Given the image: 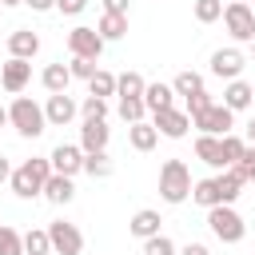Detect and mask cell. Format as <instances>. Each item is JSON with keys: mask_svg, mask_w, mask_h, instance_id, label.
<instances>
[{"mask_svg": "<svg viewBox=\"0 0 255 255\" xmlns=\"http://www.w3.org/2000/svg\"><path fill=\"white\" fill-rule=\"evenodd\" d=\"M52 175V163L48 159H24L20 167H12V175H8V187H12V195L16 199H36L40 191H44V179Z\"/></svg>", "mask_w": 255, "mask_h": 255, "instance_id": "cell-1", "label": "cell"}, {"mask_svg": "<svg viewBox=\"0 0 255 255\" xmlns=\"http://www.w3.org/2000/svg\"><path fill=\"white\" fill-rule=\"evenodd\" d=\"M8 124H12V128L24 135V139L44 135V128H48L44 108H40L36 100H28V96H16V100H12V108H8Z\"/></svg>", "mask_w": 255, "mask_h": 255, "instance_id": "cell-2", "label": "cell"}, {"mask_svg": "<svg viewBox=\"0 0 255 255\" xmlns=\"http://www.w3.org/2000/svg\"><path fill=\"white\" fill-rule=\"evenodd\" d=\"M191 195V171L183 159H167L159 167V199L163 203H183Z\"/></svg>", "mask_w": 255, "mask_h": 255, "instance_id": "cell-3", "label": "cell"}, {"mask_svg": "<svg viewBox=\"0 0 255 255\" xmlns=\"http://www.w3.org/2000/svg\"><path fill=\"white\" fill-rule=\"evenodd\" d=\"M207 227H211V235H215L219 243H239V239L247 235V223H243V215H239L231 203L207 207Z\"/></svg>", "mask_w": 255, "mask_h": 255, "instance_id": "cell-4", "label": "cell"}, {"mask_svg": "<svg viewBox=\"0 0 255 255\" xmlns=\"http://www.w3.org/2000/svg\"><path fill=\"white\" fill-rule=\"evenodd\" d=\"M219 20H223V28H227V36L235 44H251V36H255V12H251L247 0H231Z\"/></svg>", "mask_w": 255, "mask_h": 255, "instance_id": "cell-5", "label": "cell"}, {"mask_svg": "<svg viewBox=\"0 0 255 255\" xmlns=\"http://www.w3.org/2000/svg\"><path fill=\"white\" fill-rule=\"evenodd\" d=\"M191 128H199L203 135H227V131L235 128V112L223 108V104H211V108H203L199 116H191Z\"/></svg>", "mask_w": 255, "mask_h": 255, "instance_id": "cell-6", "label": "cell"}, {"mask_svg": "<svg viewBox=\"0 0 255 255\" xmlns=\"http://www.w3.org/2000/svg\"><path fill=\"white\" fill-rule=\"evenodd\" d=\"M48 243H52L56 255H80V251H84V235H80V227L68 223V219L48 223Z\"/></svg>", "mask_w": 255, "mask_h": 255, "instance_id": "cell-7", "label": "cell"}, {"mask_svg": "<svg viewBox=\"0 0 255 255\" xmlns=\"http://www.w3.org/2000/svg\"><path fill=\"white\" fill-rule=\"evenodd\" d=\"M68 52H72V56H84V60H100V56H104V40H100L96 28L76 24V28L68 32Z\"/></svg>", "mask_w": 255, "mask_h": 255, "instance_id": "cell-8", "label": "cell"}, {"mask_svg": "<svg viewBox=\"0 0 255 255\" xmlns=\"http://www.w3.org/2000/svg\"><path fill=\"white\" fill-rule=\"evenodd\" d=\"M207 64H211V76H219V80H239L243 68H247V56H243L239 48H215Z\"/></svg>", "mask_w": 255, "mask_h": 255, "instance_id": "cell-9", "label": "cell"}, {"mask_svg": "<svg viewBox=\"0 0 255 255\" xmlns=\"http://www.w3.org/2000/svg\"><path fill=\"white\" fill-rule=\"evenodd\" d=\"M151 128L167 139H183L187 128H191V116L179 112V108H163V112H151Z\"/></svg>", "mask_w": 255, "mask_h": 255, "instance_id": "cell-10", "label": "cell"}, {"mask_svg": "<svg viewBox=\"0 0 255 255\" xmlns=\"http://www.w3.org/2000/svg\"><path fill=\"white\" fill-rule=\"evenodd\" d=\"M32 80V60H20V56H8V64L0 68V84L8 96H20Z\"/></svg>", "mask_w": 255, "mask_h": 255, "instance_id": "cell-11", "label": "cell"}, {"mask_svg": "<svg viewBox=\"0 0 255 255\" xmlns=\"http://www.w3.org/2000/svg\"><path fill=\"white\" fill-rule=\"evenodd\" d=\"M76 112H80V104H76L68 92H52L48 104H44V120H48V128H64V124H72Z\"/></svg>", "mask_w": 255, "mask_h": 255, "instance_id": "cell-12", "label": "cell"}, {"mask_svg": "<svg viewBox=\"0 0 255 255\" xmlns=\"http://www.w3.org/2000/svg\"><path fill=\"white\" fill-rule=\"evenodd\" d=\"M48 163H52V171H60V175H80L84 171V147L80 143H60V147H52V155H48Z\"/></svg>", "mask_w": 255, "mask_h": 255, "instance_id": "cell-13", "label": "cell"}, {"mask_svg": "<svg viewBox=\"0 0 255 255\" xmlns=\"http://www.w3.org/2000/svg\"><path fill=\"white\" fill-rule=\"evenodd\" d=\"M108 139H112L108 120H84L80 124V147L84 151H108Z\"/></svg>", "mask_w": 255, "mask_h": 255, "instance_id": "cell-14", "label": "cell"}, {"mask_svg": "<svg viewBox=\"0 0 255 255\" xmlns=\"http://www.w3.org/2000/svg\"><path fill=\"white\" fill-rule=\"evenodd\" d=\"M48 203H56V207H68L72 199H76V183H72V175H60V171H52L48 179H44V191H40Z\"/></svg>", "mask_w": 255, "mask_h": 255, "instance_id": "cell-15", "label": "cell"}, {"mask_svg": "<svg viewBox=\"0 0 255 255\" xmlns=\"http://www.w3.org/2000/svg\"><path fill=\"white\" fill-rule=\"evenodd\" d=\"M251 100H255V88H251L247 80H227V88H223V108H231V112H247Z\"/></svg>", "mask_w": 255, "mask_h": 255, "instance_id": "cell-16", "label": "cell"}, {"mask_svg": "<svg viewBox=\"0 0 255 255\" xmlns=\"http://www.w3.org/2000/svg\"><path fill=\"white\" fill-rule=\"evenodd\" d=\"M40 52V36L32 32V28H16L12 36H8V56H20V60H32Z\"/></svg>", "mask_w": 255, "mask_h": 255, "instance_id": "cell-17", "label": "cell"}, {"mask_svg": "<svg viewBox=\"0 0 255 255\" xmlns=\"http://www.w3.org/2000/svg\"><path fill=\"white\" fill-rule=\"evenodd\" d=\"M159 223H163V219H159V211H155V207H143V211H135V215L128 219V231L143 243L147 235H159Z\"/></svg>", "mask_w": 255, "mask_h": 255, "instance_id": "cell-18", "label": "cell"}, {"mask_svg": "<svg viewBox=\"0 0 255 255\" xmlns=\"http://www.w3.org/2000/svg\"><path fill=\"white\" fill-rule=\"evenodd\" d=\"M243 179H239V171L235 167H223L219 175H215V191H219V203H235L239 195H243Z\"/></svg>", "mask_w": 255, "mask_h": 255, "instance_id": "cell-19", "label": "cell"}, {"mask_svg": "<svg viewBox=\"0 0 255 255\" xmlns=\"http://www.w3.org/2000/svg\"><path fill=\"white\" fill-rule=\"evenodd\" d=\"M96 32H100V40H104V44H116V40H124V36H128V16L104 12V16H100V24H96Z\"/></svg>", "mask_w": 255, "mask_h": 255, "instance_id": "cell-20", "label": "cell"}, {"mask_svg": "<svg viewBox=\"0 0 255 255\" xmlns=\"http://www.w3.org/2000/svg\"><path fill=\"white\" fill-rule=\"evenodd\" d=\"M143 108H147V112L175 108V92H171V84H147V88H143Z\"/></svg>", "mask_w": 255, "mask_h": 255, "instance_id": "cell-21", "label": "cell"}, {"mask_svg": "<svg viewBox=\"0 0 255 255\" xmlns=\"http://www.w3.org/2000/svg\"><path fill=\"white\" fill-rule=\"evenodd\" d=\"M128 143H131L135 151H151V147L159 143V131H155L147 120H139V124H128Z\"/></svg>", "mask_w": 255, "mask_h": 255, "instance_id": "cell-22", "label": "cell"}, {"mask_svg": "<svg viewBox=\"0 0 255 255\" xmlns=\"http://www.w3.org/2000/svg\"><path fill=\"white\" fill-rule=\"evenodd\" d=\"M195 155H199L207 167L223 171V147H219V135H203V131H199V139H195Z\"/></svg>", "mask_w": 255, "mask_h": 255, "instance_id": "cell-23", "label": "cell"}, {"mask_svg": "<svg viewBox=\"0 0 255 255\" xmlns=\"http://www.w3.org/2000/svg\"><path fill=\"white\" fill-rule=\"evenodd\" d=\"M40 84L48 88V96H52V92H68V84H72L68 64H48V68L40 72Z\"/></svg>", "mask_w": 255, "mask_h": 255, "instance_id": "cell-24", "label": "cell"}, {"mask_svg": "<svg viewBox=\"0 0 255 255\" xmlns=\"http://www.w3.org/2000/svg\"><path fill=\"white\" fill-rule=\"evenodd\" d=\"M84 171H88L92 179H108V175L116 171V163L108 159V151H84Z\"/></svg>", "mask_w": 255, "mask_h": 255, "instance_id": "cell-25", "label": "cell"}, {"mask_svg": "<svg viewBox=\"0 0 255 255\" xmlns=\"http://www.w3.org/2000/svg\"><path fill=\"white\" fill-rule=\"evenodd\" d=\"M219 147H223V167H231V163H239V159H243L247 139H243V135H235V131H227V135H219Z\"/></svg>", "mask_w": 255, "mask_h": 255, "instance_id": "cell-26", "label": "cell"}, {"mask_svg": "<svg viewBox=\"0 0 255 255\" xmlns=\"http://www.w3.org/2000/svg\"><path fill=\"white\" fill-rule=\"evenodd\" d=\"M24 255H52L48 227H32V231H24Z\"/></svg>", "mask_w": 255, "mask_h": 255, "instance_id": "cell-27", "label": "cell"}, {"mask_svg": "<svg viewBox=\"0 0 255 255\" xmlns=\"http://www.w3.org/2000/svg\"><path fill=\"white\" fill-rule=\"evenodd\" d=\"M88 96H100V100L116 96V76H112V72H104V68H96V76L88 80Z\"/></svg>", "mask_w": 255, "mask_h": 255, "instance_id": "cell-28", "label": "cell"}, {"mask_svg": "<svg viewBox=\"0 0 255 255\" xmlns=\"http://www.w3.org/2000/svg\"><path fill=\"white\" fill-rule=\"evenodd\" d=\"M143 88H147V80L139 72H120L116 76V96H143Z\"/></svg>", "mask_w": 255, "mask_h": 255, "instance_id": "cell-29", "label": "cell"}, {"mask_svg": "<svg viewBox=\"0 0 255 255\" xmlns=\"http://www.w3.org/2000/svg\"><path fill=\"white\" fill-rule=\"evenodd\" d=\"M143 116H147L143 96H120V120H124V124H139Z\"/></svg>", "mask_w": 255, "mask_h": 255, "instance_id": "cell-30", "label": "cell"}, {"mask_svg": "<svg viewBox=\"0 0 255 255\" xmlns=\"http://www.w3.org/2000/svg\"><path fill=\"white\" fill-rule=\"evenodd\" d=\"M191 199H195L199 207H215V203H219V191H215V175H211V179H195V183H191Z\"/></svg>", "mask_w": 255, "mask_h": 255, "instance_id": "cell-31", "label": "cell"}, {"mask_svg": "<svg viewBox=\"0 0 255 255\" xmlns=\"http://www.w3.org/2000/svg\"><path fill=\"white\" fill-rule=\"evenodd\" d=\"M199 88H203V76H199V72H191V68H187V72H179V76L171 80V92H175V96H183V100H187L191 92H199Z\"/></svg>", "mask_w": 255, "mask_h": 255, "instance_id": "cell-32", "label": "cell"}, {"mask_svg": "<svg viewBox=\"0 0 255 255\" xmlns=\"http://www.w3.org/2000/svg\"><path fill=\"white\" fill-rule=\"evenodd\" d=\"M0 255H24V235L8 223H0Z\"/></svg>", "mask_w": 255, "mask_h": 255, "instance_id": "cell-33", "label": "cell"}, {"mask_svg": "<svg viewBox=\"0 0 255 255\" xmlns=\"http://www.w3.org/2000/svg\"><path fill=\"white\" fill-rule=\"evenodd\" d=\"M191 12H195V20H199V24H215V20L223 16V0H195V4H191Z\"/></svg>", "mask_w": 255, "mask_h": 255, "instance_id": "cell-34", "label": "cell"}, {"mask_svg": "<svg viewBox=\"0 0 255 255\" xmlns=\"http://www.w3.org/2000/svg\"><path fill=\"white\" fill-rule=\"evenodd\" d=\"M175 251H179V247H175V243H171V239H167L163 231H159V235H147V239H143V255H175Z\"/></svg>", "mask_w": 255, "mask_h": 255, "instance_id": "cell-35", "label": "cell"}, {"mask_svg": "<svg viewBox=\"0 0 255 255\" xmlns=\"http://www.w3.org/2000/svg\"><path fill=\"white\" fill-rule=\"evenodd\" d=\"M80 116H84V120H108V100H100V96H84Z\"/></svg>", "mask_w": 255, "mask_h": 255, "instance_id": "cell-36", "label": "cell"}, {"mask_svg": "<svg viewBox=\"0 0 255 255\" xmlns=\"http://www.w3.org/2000/svg\"><path fill=\"white\" fill-rule=\"evenodd\" d=\"M68 72H72V80H84V84H88V80L96 76V60H84V56H72V60H68Z\"/></svg>", "mask_w": 255, "mask_h": 255, "instance_id": "cell-37", "label": "cell"}, {"mask_svg": "<svg viewBox=\"0 0 255 255\" xmlns=\"http://www.w3.org/2000/svg\"><path fill=\"white\" fill-rule=\"evenodd\" d=\"M211 104H215V100L207 96V88H199V92H191V96H187V108H183V112H187V116H199V112H203V108H211Z\"/></svg>", "mask_w": 255, "mask_h": 255, "instance_id": "cell-38", "label": "cell"}, {"mask_svg": "<svg viewBox=\"0 0 255 255\" xmlns=\"http://www.w3.org/2000/svg\"><path fill=\"white\" fill-rule=\"evenodd\" d=\"M88 8V0H56V12H64V16H80Z\"/></svg>", "mask_w": 255, "mask_h": 255, "instance_id": "cell-39", "label": "cell"}, {"mask_svg": "<svg viewBox=\"0 0 255 255\" xmlns=\"http://www.w3.org/2000/svg\"><path fill=\"white\" fill-rule=\"evenodd\" d=\"M104 12H116V16H128V12H131V0H104Z\"/></svg>", "mask_w": 255, "mask_h": 255, "instance_id": "cell-40", "label": "cell"}, {"mask_svg": "<svg viewBox=\"0 0 255 255\" xmlns=\"http://www.w3.org/2000/svg\"><path fill=\"white\" fill-rule=\"evenodd\" d=\"M175 255H211V247H207V243H183Z\"/></svg>", "mask_w": 255, "mask_h": 255, "instance_id": "cell-41", "label": "cell"}, {"mask_svg": "<svg viewBox=\"0 0 255 255\" xmlns=\"http://www.w3.org/2000/svg\"><path fill=\"white\" fill-rule=\"evenodd\" d=\"M24 4H28L32 12H52V8H56V0H24Z\"/></svg>", "mask_w": 255, "mask_h": 255, "instance_id": "cell-42", "label": "cell"}, {"mask_svg": "<svg viewBox=\"0 0 255 255\" xmlns=\"http://www.w3.org/2000/svg\"><path fill=\"white\" fill-rule=\"evenodd\" d=\"M8 175H12V163H8V155H0V183H8Z\"/></svg>", "mask_w": 255, "mask_h": 255, "instance_id": "cell-43", "label": "cell"}, {"mask_svg": "<svg viewBox=\"0 0 255 255\" xmlns=\"http://www.w3.org/2000/svg\"><path fill=\"white\" fill-rule=\"evenodd\" d=\"M243 159H247V163H255V143H247V151H243Z\"/></svg>", "mask_w": 255, "mask_h": 255, "instance_id": "cell-44", "label": "cell"}, {"mask_svg": "<svg viewBox=\"0 0 255 255\" xmlns=\"http://www.w3.org/2000/svg\"><path fill=\"white\" fill-rule=\"evenodd\" d=\"M247 143H255V120L247 124Z\"/></svg>", "mask_w": 255, "mask_h": 255, "instance_id": "cell-45", "label": "cell"}, {"mask_svg": "<svg viewBox=\"0 0 255 255\" xmlns=\"http://www.w3.org/2000/svg\"><path fill=\"white\" fill-rule=\"evenodd\" d=\"M16 4H24V0H0V8H16Z\"/></svg>", "mask_w": 255, "mask_h": 255, "instance_id": "cell-46", "label": "cell"}, {"mask_svg": "<svg viewBox=\"0 0 255 255\" xmlns=\"http://www.w3.org/2000/svg\"><path fill=\"white\" fill-rule=\"evenodd\" d=\"M4 124H8V108H0V128H4Z\"/></svg>", "mask_w": 255, "mask_h": 255, "instance_id": "cell-47", "label": "cell"}, {"mask_svg": "<svg viewBox=\"0 0 255 255\" xmlns=\"http://www.w3.org/2000/svg\"><path fill=\"white\" fill-rule=\"evenodd\" d=\"M251 56H255V36H251Z\"/></svg>", "mask_w": 255, "mask_h": 255, "instance_id": "cell-48", "label": "cell"}]
</instances>
